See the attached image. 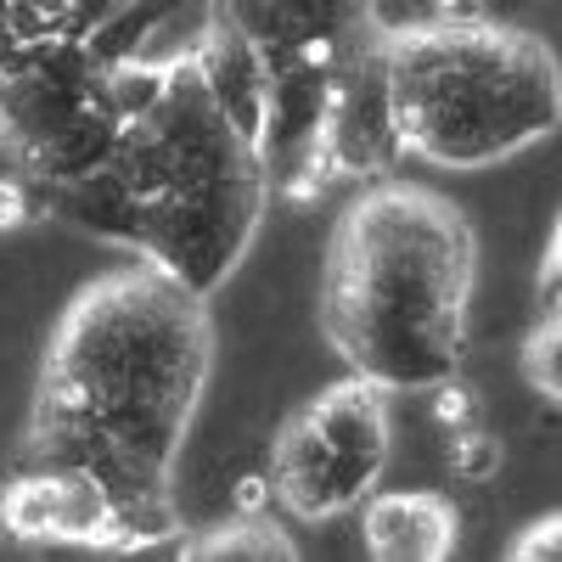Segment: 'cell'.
<instances>
[{
  "mask_svg": "<svg viewBox=\"0 0 562 562\" xmlns=\"http://www.w3.org/2000/svg\"><path fill=\"white\" fill-rule=\"evenodd\" d=\"M214 378V310L153 259L68 299L40 355L12 467H74L180 540L175 467Z\"/></svg>",
  "mask_w": 562,
  "mask_h": 562,
  "instance_id": "cell-1",
  "label": "cell"
},
{
  "mask_svg": "<svg viewBox=\"0 0 562 562\" xmlns=\"http://www.w3.org/2000/svg\"><path fill=\"white\" fill-rule=\"evenodd\" d=\"M265 203V147L209 74L203 45L169 63H140L108 164L90 180L45 192V214L164 265L209 299L254 248Z\"/></svg>",
  "mask_w": 562,
  "mask_h": 562,
  "instance_id": "cell-2",
  "label": "cell"
},
{
  "mask_svg": "<svg viewBox=\"0 0 562 562\" xmlns=\"http://www.w3.org/2000/svg\"><path fill=\"white\" fill-rule=\"evenodd\" d=\"M479 231L422 180H371L333 220L321 259V333L389 394L450 389L467 355Z\"/></svg>",
  "mask_w": 562,
  "mask_h": 562,
  "instance_id": "cell-3",
  "label": "cell"
},
{
  "mask_svg": "<svg viewBox=\"0 0 562 562\" xmlns=\"http://www.w3.org/2000/svg\"><path fill=\"white\" fill-rule=\"evenodd\" d=\"M400 153L450 175H484L562 130V57L518 23L434 12L383 34Z\"/></svg>",
  "mask_w": 562,
  "mask_h": 562,
  "instance_id": "cell-4",
  "label": "cell"
},
{
  "mask_svg": "<svg viewBox=\"0 0 562 562\" xmlns=\"http://www.w3.org/2000/svg\"><path fill=\"white\" fill-rule=\"evenodd\" d=\"M203 63L259 130L270 186L310 198L333 180V130L383 68L378 0H209Z\"/></svg>",
  "mask_w": 562,
  "mask_h": 562,
  "instance_id": "cell-5",
  "label": "cell"
},
{
  "mask_svg": "<svg viewBox=\"0 0 562 562\" xmlns=\"http://www.w3.org/2000/svg\"><path fill=\"white\" fill-rule=\"evenodd\" d=\"M394 450V394L349 371L344 383L310 394L270 439L265 484L281 518L333 524L360 512L389 473Z\"/></svg>",
  "mask_w": 562,
  "mask_h": 562,
  "instance_id": "cell-6",
  "label": "cell"
},
{
  "mask_svg": "<svg viewBox=\"0 0 562 562\" xmlns=\"http://www.w3.org/2000/svg\"><path fill=\"white\" fill-rule=\"evenodd\" d=\"M0 535L18 546H79V551H153L169 546L158 524L113 495L102 479L74 467H12L0 479Z\"/></svg>",
  "mask_w": 562,
  "mask_h": 562,
  "instance_id": "cell-7",
  "label": "cell"
},
{
  "mask_svg": "<svg viewBox=\"0 0 562 562\" xmlns=\"http://www.w3.org/2000/svg\"><path fill=\"white\" fill-rule=\"evenodd\" d=\"M360 540L378 562H445L461 546V506L445 490H371Z\"/></svg>",
  "mask_w": 562,
  "mask_h": 562,
  "instance_id": "cell-8",
  "label": "cell"
},
{
  "mask_svg": "<svg viewBox=\"0 0 562 562\" xmlns=\"http://www.w3.org/2000/svg\"><path fill=\"white\" fill-rule=\"evenodd\" d=\"M180 557H198V562H293L299 540L281 529V518L243 512V518H225L203 535H186Z\"/></svg>",
  "mask_w": 562,
  "mask_h": 562,
  "instance_id": "cell-9",
  "label": "cell"
},
{
  "mask_svg": "<svg viewBox=\"0 0 562 562\" xmlns=\"http://www.w3.org/2000/svg\"><path fill=\"white\" fill-rule=\"evenodd\" d=\"M518 371L540 400L562 405V304H540L529 338L518 349Z\"/></svg>",
  "mask_w": 562,
  "mask_h": 562,
  "instance_id": "cell-10",
  "label": "cell"
},
{
  "mask_svg": "<svg viewBox=\"0 0 562 562\" xmlns=\"http://www.w3.org/2000/svg\"><path fill=\"white\" fill-rule=\"evenodd\" d=\"M506 557L512 562H562V512H546V518L524 524L506 540Z\"/></svg>",
  "mask_w": 562,
  "mask_h": 562,
  "instance_id": "cell-11",
  "label": "cell"
},
{
  "mask_svg": "<svg viewBox=\"0 0 562 562\" xmlns=\"http://www.w3.org/2000/svg\"><path fill=\"white\" fill-rule=\"evenodd\" d=\"M535 299L540 304H562V214L546 237V254H540V270H535Z\"/></svg>",
  "mask_w": 562,
  "mask_h": 562,
  "instance_id": "cell-12",
  "label": "cell"
}]
</instances>
